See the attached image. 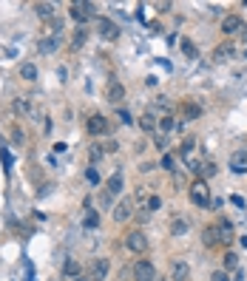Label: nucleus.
<instances>
[{"label": "nucleus", "mask_w": 247, "mask_h": 281, "mask_svg": "<svg viewBox=\"0 0 247 281\" xmlns=\"http://www.w3.org/2000/svg\"><path fill=\"white\" fill-rule=\"evenodd\" d=\"M190 202H193L196 207H208V205H210V190H208V182H205V179H199V182L190 185Z\"/></svg>", "instance_id": "nucleus-1"}, {"label": "nucleus", "mask_w": 247, "mask_h": 281, "mask_svg": "<svg viewBox=\"0 0 247 281\" xmlns=\"http://www.w3.org/2000/svg\"><path fill=\"white\" fill-rule=\"evenodd\" d=\"M125 247L136 253V256H142V253H148V239H145V233L142 230H131L125 236Z\"/></svg>", "instance_id": "nucleus-2"}, {"label": "nucleus", "mask_w": 247, "mask_h": 281, "mask_svg": "<svg viewBox=\"0 0 247 281\" xmlns=\"http://www.w3.org/2000/svg\"><path fill=\"white\" fill-rule=\"evenodd\" d=\"M85 131L91 133V136H99V133H111V122L105 119L102 114H91L88 116V122H85Z\"/></svg>", "instance_id": "nucleus-3"}, {"label": "nucleus", "mask_w": 247, "mask_h": 281, "mask_svg": "<svg viewBox=\"0 0 247 281\" xmlns=\"http://www.w3.org/2000/svg\"><path fill=\"white\" fill-rule=\"evenodd\" d=\"M133 281H156V267L151 264L148 259L133 264Z\"/></svg>", "instance_id": "nucleus-4"}, {"label": "nucleus", "mask_w": 247, "mask_h": 281, "mask_svg": "<svg viewBox=\"0 0 247 281\" xmlns=\"http://www.w3.org/2000/svg\"><path fill=\"white\" fill-rule=\"evenodd\" d=\"M108 259H94L91 262V267H88V281H105V276H108Z\"/></svg>", "instance_id": "nucleus-5"}, {"label": "nucleus", "mask_w": 247, "mask_h": 281, "mask_svg": "<svg viewBox=\"0 0 247 281\" xmlns=\"http://www.w3.org/2000/svg\"><path fill=\"white\" fill-rule=\"evenodd\" d=\"M97 32H99V37H102V40H116V37H119V26H116V23H111L108 17H99Z\"/></svg>", "instance_id": "nucleus-6"}, {"label": "nucleus", "mask_w": 247, "mask_h": 281, "mask_svg": "<svg viewBox=\"0 0 247 281\" xmlns=\"http://www.w3.org/2000/svg\"><path fill=\"white\" fill-rule=\"evenodd\" d=\"M131 213H133V202L131 199H122V202H116L114 205V222H128L131 219Z\"/></svg>", "instance_id": "nucleus-7"}, {"label": "nucleus", "mask_w": 247, "mask_h": 281, "mask_svg": "<svg viewBox=\"0 0 247 281\" xmlns=\"http://www.w3.org/2000/svg\"><path fill=\"white\" fill-rule=\"evenodd\" d=\"M188 279H190V267H188V262L176 259V262L171 264V281H188Z\"/></svg>", "instance_id": "nucleus-8"}, {"label": "nucleus", "mask_w": 247, "mask_h": 281, "mask_svg": "<svg viewBox=\"0 0 247 281\" xmlns=\"http://www.w3.org/2000/svg\"><path fill=\"white\" fill-rule=\"evenodd\" d=\"M242 29H245V20H242L239 15H228L225 20H222V32L225 34H239Z\"/></svg>", "instance_id": "nucleus-9"}, {"label": "nucleus", "mask_w": 247, "mask_h": 281, "mask_svg": "<svg viewBox=\"0 0 247 281\" xmlns=\"http://www.w3.org/2000/svg\"><path fill=\"white\" fill-rule=\"evenodd\" d=\"M230 170L233 173H247V148H239L230 156Z\"/></svg>", "instance_id": "nucleus-10"}, {"label": "nucleus", "mask_w": 247, "mask_h": 281, "mask_svg": "<svg viewBox=\"0 0 247 281\" xmlns=\"http://www.w3.org/2000/svg\"><path fill=\"white\" fill-rule=\"evenodd\" d=\"M139 128L145 133H159V119H156V114H153V111H145V114L139 116Z\"/></svg>", "instance_id": "nucleus-11"}, {"label": "nucleus", "mask_w": 247, "mask_h": 281, "mask_svg": "<svg viewBox=\"0 0 247 281\" xmlns=\"http://www.w3.org/2000/svg\"><path fill=\"white\" fill-rule=\"evenodd\" d=\"M105 97H108V102H122V99H125V85L111 80L108 88H105Z\"/></svg>", "instance_id": "nucleus-12"}, {"label": "nucleus", "mask_w": 247, "mask_h": 281, "mask_svg": "<svg viewBox=\"0 0 247 281\" xmlns=\"http://www.w3.org/2000/svg\"><path fill=\"white\" fill-rule=\"evenodd\" d=\"M153 114H156V119L173 116V102H171L168 97H159V99H156V105H153Z\"/></svg>", "instance_id": "nucleus-13"}, {"label": "nucleus", "mask_w": 247, "mask_h": 281, "mask_svg": "<svg viewBox=\"0 0 247 281\" xmlns=\"http://www.w3.org/2000/svg\"><path fill=\"white\" fill-rule=\"evenodd\" d=\"M233 54H236V46H233V43H219L213 51V60L216 63H225V60H230Z\"/></svg>", "instance_id": "nucleus-14"}, {"label": "nucleus", "mask_w": 247, "mask_h": 281, "mask_svg": "<svg viewBox=\"0 0 247 281\" xmlns=\"http://www.w3.org/2000/svg\"><path fill=\"white\" fill-rule=\"evenodd\" d=\"M57 49H60V37H57V34H54V37H46V40H40V43H37V51H40V54H54Z\"/></svg>", "instance_id": "nucleus-15"}, {"label": "nucleus", "mask_w": 247, "mask_h": 281, "mask_svg": "<svg viewBox=\"0 0 247 281\" xmlns=\"http://www.w3.org/2000/svg\"><path fill=\"white\" fill-rule=\"evenodd\" d=\"M202 244H205V247H216V244H219V227H216V225L202 230Z\"/></svg>", "instance_id": "nucleus-16"}, {"label": "nucleus", "mask_w": 247, "mask_h": 281, "mask_svg": "<svg viewBox=\"0 0 247 281\" xmlns=\"http://www.w3.org/2000/svg\"><path fill=\"white\" fill-rule=\"evenodd\" d=\"M122 185H125V179H122V173L116 170L114 176L108 179V185H105V190H108L111 196H119V193H122Z\"/></svg>", "instance_id": "nucleus-17"}, {"label": "nucleus", "mask_w": 247, "mask_h": 281, "mask_svg": "<svg viewBox=\"0 0 247 281\" xmlns=\"http://www.w3.org/2000/svg\"><path fill=\"white\" fill-rule=\"evenodd\" d=\"M216 227H219V242H222V244L233 242V225L228 222V219H222V222H219Z\"/></svg>", "instance_id": "nucleus-18"}, {"label": "nucleus", "mask_w": 247, "mask_h": 281, "mask_svg": "<svg viewBox=\"0 0 247 281\" xmlns=\"http://www.w3.org/2000/svg\"><path fill=\"white\" fill-rule=\"evenodd\" d=\"M80 273H82V267L77 264V262H71V259H66V264H63V279L74 281V279H80Z\"/></svg>", "instance_id": "nucleus-19"}, {"label": "nucleus", "mask_w": 247, "mask_h": 281, "mask_svg": "<svg viewBox=\"0 0 247 281\" xmlns=\"http://www.w3.org/2000/svg\"><path fill=\"white\" fill-rule=\"evenodd\" d=\"M182 114H185V119L190 122V119H199V116H202V108H199L196 102L188 99V102H182Z\"/></svg>", "instance_id": "nucleus-20"}, {"label": "nucleus", "mask_w": 247, "mask_h": 281, "mask_svg": "<svg viewBox=\"0 0 247 281\" xmlns=\"http://www.w3.org/2000/svg\"><path fill=\"white\" fill-rule=\"evenodd\" d=\"M148 199H151V193L145 190V187H139V190L133 193V205H136L139 210H148Z\"/></svg>", "instance_id": "nucleus-21"}, {"label": "nucleus", "mask_w": 247, "mask_h": 281, "mask_svg": "<svg viewBox=\"0 0 247 281\" xmlns=\"http://www.w3.org/2000/svg\"><path fill=\"white\" fill-rule=\"evenodd\" d=\"M216 173H219L216 162H202V165H199V176H202V179H213Z\"/></svg>", "instance_id": "nucleus-22"}, {"label": "nucleus", "mask_w": 247, "mask_h": 281, "mask_svg": "<svg viewBox=\"0 0 247 281\" xmlns=\"http://www.w3.org/2000/svg\"><path fill=\"white\" fill-rule=\"evenodd\" d=\"M34 12H37L40 20H51V17H54V6H51V3H37Z\"/></svg>", "instance_id": "nucleus-23"}, {"label": "nucleus", "mask_w": 247, "mask_h": 281, "mask_svg": "<svg viewBox=\"0 0 247 281\" xmlns=\"http://www.w3.org/2000/svg\"><path fill=\"white\" fill-rule=\"evenodd\" d=\"M222 262H225V267H222V270H228V273H230V270H239V253H233V250H228Z\"/></svg>", "instance_id": "nucleus-24"}, {"label": "nucleus", "mask_w": 247, "mask_h": 281, "mask_svg": "<svg viewBox=\"0 0 247 281\" xmlns=\"http://www.w3.org/2000/svg\"><path fill=\"white\" fill-rule=\"evenodd\" d=\"M20 77H23V80H29V83H34V80H37V66L23 63V66H20Z\"/></svg>", "instance_id": "nucleus-25"}, {"label": "nucleus", "mask_w": 247, "mask_h": 281, "mask_svg": "<svg viewBox=\"0 0 247 281\" xmlns=\"http://www.w3.org/2000/svg\"><path fill=\"white\" fill-rule=\"evenodd\" d=\"M188 227H190V225H188L185 219H173V222H171V233H173V236H185Z\"/></svg>", "instance_id": "nucleus-26"}, {"label": "nucleus", "mask_w": 247, "mask_h": 281, "mask_svg": "<svg viewBox=\"0 0 247 281\" xmlns=\"http://www.w3.org/2000/svg\"><path fill=\"white\" fill-rule=\"evenodd\" d=\"M182 51H185V57H188V60H196V57H199V49L190 43V40H182Z\"/></svg>", "instance_id": "nucleus-27"}, {"label": "nucleus", "mask_w": 247, "mask_h": 281, "mask_svg": "<svg viewBox=\"0 0 247 281\" xmlns=\"http://www.w3.org/2000/svg\"><path fill=\"white\" fill-rule=\"evenodd\" d=\"M85 37H88V32H85V29H77V32H74V37H71V49H82Z\"/></svg>", "instance_id": "nucleus-28"}, {"label": "nucleus", "mask_w": 247, "mask_h": 281, "mask_svg": "<svg viewBox=\"0 0 247 281\" xmlns=\"http://www.w3.org/2000/svg\"><path fill=\"white\" fill-rule=\"evenodd\" d=\"M176 128V119L173 116H165V119H159V133H171Z\"/></svg>", "instance_id": "nucleus-29"}, {"label": "nucleus", "mask_w": 247, "mask_h": 281, "mask_svg": "<svg viewBox=\"0 0 247 281\" xmlns=\"http://www.w3.org/2000/svg\"><path fill=\"white\" fill-rule=\"evenodd\" d=\"M193 145H196V139H193V136H188V139H185V142H182L179 153H182V156H185V159H188V156H190V150H193Z\"/></svg>", "instance_id": "nucleus-30"}, {"label": "nucleus", "mask_w": 247, "mask_h": 281, "mask_svg": "<svg viewBox=\"0 0 247 281\" xmlns=\"http://www.w3.org/2000/svg\"><path fill=\"white\" fill-rule=\"evenodd\" d=\"M82 225H85V227H97V225H99V216L88 207V213H85V222H82Z\"/></svg>", "instance_id": "nucleus-31"}, {"label": "nucleus", "mask_w": 247, "mask_h": 281, "mask_svg": "<svg viewBox=\"0 0 247 281\" xmlns=\"http://www.w3.org/2000/svg\"><path fill=\"white\" fill-rule=\"evenodd\" d=\"M210 281H230V273H228V270H213V273H210Z\"/></svg>", "instance_id": "nucleus-32"}, {"label": "nucleus", "mask_w": 247, "mask_h": 281, "mask_svg": "<svg viewBox=\"0 0 247 281\" xmlns=\"http://www.w3.org/2000/svg\"><path fill=\"white\" fill-rule=\"evenodd\" d=\"M102 156H105V148H102V145H91V162H97Z\"/></svg>", "instance_id": "nucleus-33"}, {"label": "nucleus", "mask_w": 247, "mask_h": 281, "mask_svg": "<svg viewBox=\"0 0 247 281\" xmlns=\"http://www.w3.org/2000/svg\"><path fill=\"white\" fill-rule=\"evenodd\" d=\"M15 111H20V114H29L32 108H29V99H15Z\"/></svg>", "instance_id": "nucleus-34"}, {"label": "nucleus", "mask_w": 247, "mask_h": 281, "mask_svg": "<svg viewBox=\"0 0 247 281\" xmlns=\"http://www.w3.org/2000/svg\"><path fill=\"white\" fill-rule=\"evenodd\" d=\"M85 179H88V185H99V173L94 168H88V170H85Z\"/></svg>", "instance_id": "nucleus-35"}, {"label": "nucleus", "mask_w": 247, "mask_h": 281, "mask_svg": "<svg viewBox=\"0 0 247 281\" xmlns=\"http://www.w3.org/2000/svg\"><path fill=\"white\" fill-rule=\"evenodd\" d=\"M159 207H162V196H151L148 199V213L151 210H159Z\"/></svg>", "instance_id": "nucleus-36"}, {"label": "nucleus", "mask_w": 247, "mask_h": 281, "mask_svg": "<svg viewBox=\"0 0 247 281\" xmlns=\"http://www.w3.org/2000/svg\"><path fill=\"white\" fill-rule=\"evenodd\" d=\"M159 165H162L165 170H173V156H168V153H165V156H162V162H159Z\"/></svg>", "instance_id": "nucleus-37"}, {"label": "nucleus", "mask_w": 247, "mask_h": 281, "mask_svg": "<svg viewBox=\"0 0 247 281\" xmlns=\"http://www.w3.org/2000/svg\"><path fill=\"white\" fill-rule=\"evenodd\" d=\"M12 139H15L17 145H23V139H26V133L20 131V128H15V131H12Z\"/></svg>", "instance_id": "nucleus-38"}, {"label": "nucleus", "mask_w": 247, "mask_h": 281, "mask_svg": "<svg viewBox=\"0 0 247 281\" xmlns=\"http://www.w3.org/2000/svg\"><path fill=\"white\" fill-rule=\"evenodd\" d=\"M102 148H105V153H116V150H119V142L111 139V142H108V145H102Z\"/></svg>", "instance_id": "nucleus-39"}, {"label": "nucleus", "mask_w": 247, "mask_h": 281, "mask_svg": "<svg viewBox=\"0 0 247 281\" xmlns=\"http://www.w3.org/2000/svg\"><path fill=\"white\" fill-rule=\"evenodd\" d=\"M114 199L116 196H111V193L105 190V193H102V207H111V205H114Z\"/></svg>", "instance_id": "nucleus-40"}, {"label": "nucleus", "mask_w": 247, "mask_h": 281, "mask_svg": "<svg viewBox=\"0 0 247 281\" xmlns=\"http://www.w3.org/2000/svg\"><path fill=\"white\" fill-rule=\"evenodd\" d=\"M119 119H122L125 125H131V122H133V119H131V114H128V111H119Z\"/></svg>", "instance_id": "nucleus-41"}, {"label": "nucleus", "mask_w": 247, "mask_h": 281, "mask_svg": "<svg viewBox=\"0 0 247 281\" xmlns=\"http://www.w3.org/2000/svg\"><path fill=\"white\" fill-rule=\"evenodd\" d=\"M66 148H68L66 142H57V145H54V153H63V150H66Z\"/></svg>", "instance_id": "nucleus-42"}, {"label": "nucleus", "mask_w": 247, "mask_h": 281, "mask_svg": "<svg viewBox=\"0 0 247 281\" xmlns=\"http://www.w3.org/2000/svg\"><path fill=\"white\" fill-rule=\"evenodd\" d=\"M239 242H242V247H247V236H242V239H239Z\"/></svg>", "instance_id": "nucleus-43"}, {"label": "nucleus", "mask_w": 247, "mask_h": 281, "mask_svg": "<svg viewBox=\"0 0 247 281\" xmlns=\"http://www.w3.org/2000/svg\"><path fill=\"white\" fill-rule=\"evenodd\" d=\"M242 57H245V60H247V49H245V51H242Z\"/></svg>", "instance_id": "nucleus-44"}, {"label": "nucleus", "mask_w": 247, "mask_h": 281, "mask_svg": "<svg viewBox=\"0 0 247 281\" xmlns=\"http://www.w3.org/2000/svg\"><path fill=\"white\" fill-rule=\"evenodd\" d=\"M74 281H88V279H74Z\"/></svg>", "instance_id": "nucleus-45"}]
</instances>
